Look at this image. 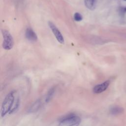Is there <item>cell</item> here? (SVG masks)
Segmentation results:
<instances>
[{"label": "cell", "mask_w": 126, "mask_h": 126, "mask_svg": "<svg viewBox=\"0 0 126 126\" xmlns=\"http://www.w3.org/2000/svg\"><path fill=\"white\" fill-rule=\"evenodd\" d=\"M14 92H11L8 94L3 100L1 105L0 114L1 117L4 116L7 113L11 111L15 101Z\"/></svg>", "instance_id": "obj_1"}, {"label": "cell", "mask_w": 126, "mask_h": 126, "mask_svg": "<svg viewBox=\"0 0 126 126\" xmlns=\"http://www.w3.org/2000/svg\"><path fill=\"white\" fill-rule=\"evenodd\" d=\"M80 117L74 115H68L63 118L58 126H78L81 123Z\"/></svg>", "instance_id": "obj_2"}, {"label": "cell", "mask_w": 126, "mask_h": 126, "mask_svg": "<svg viewBox=\"0 0 126 126\" xmlns=\"http://www.w3.org/2000/svg\"><path fill=\"white\" fill-rule=\"evenodd\" d=\"M1 32L3 37V48L5 50H10L12 48L14 44V40L12 35L6 30H2Z\"/></svg>", "instance_id": "obj_3"}, {"label": "cell", "mask_w": 126, "mask_h": 126, "mask_svg": "<svg viewBox=\"0 0 126 126\" xmlns=\"http://www.w3.org/2000/svg\"><path fill=\"white\" fill-rule=\"evenodd\" d=\"M48 25L51 31H52L53 33H54V35L55 36L58 41L61 44H63L64 38L63 37V36L62 35V33H61L58 28L56 26V25L52 22L51 21H49Z\"/></svg>", "instance_id": "obj_4"}, {"label": "cell", "mask_w": 126, "mask_h": 126, "mask_svg": "<svg viewBox=\"0 0 126 126\" xmlns=\"http://www.w3.org/2000/svg\"><path fill=\"white\" fill-rule=\"evenodd\" d=\"M110 84V81L107 80L103 83L98 84L94 87L93 89V92L95 94H100L105 91L108 87Z\"/></svg>", "instance_id": "obj_5"}, {"label": "cell", "mask_w": 126, "mask_h": 126, "mask_svg": "<svg viewBox=\"0 0 126 126\" xmlns=\"http://www.w3.org/2000/svg\"><path fill=\"white\" fill-rule=\"evenodd\" d=\"M26 38L30 41H35L37 39V36L35 32L31 28H28L25 32Z\"/></svg>", "instance_id": "obj_6"}, {"label": "cell", "mask_w": 126, "mask_h": 126, "mask_svg": "<svg viewBox=\"0 0 126 126\" xmlns=\"http://www.w3.org/2000/svg\"><path fill=\"white\" fill-rule=\"evenodd\" d=\"M41 102L40 100L38 99V100H36L30 107V108L29 109V112H31V113H32V112H34L37 111L38 110V109L40 108V107L41 106Z\"/></svg>", "instance_id": "obj_7"}, {"label": "cell", "mask_w": 126, "mask_h": 126, "mask_svg": "<svg viewBox=\"0 0 126 126\" xmlns=\"http://www.w3.org/2000/svg\"><path fill=\"white\" fill-rule=\"evenodd\" d=\"M124 111V109L123 108L120 106H115L111 107L110 109V113L112 115H119L121 113H122Z\"/></svg>", "instance_id": "obj_8"}, {"label": "cell", "mask_w": 126, "mask_h": 126, "mask_svg": "<svg viewBox=\"0 0 126 126\" xmlns=\"http://www.w3.org/2000/svg\"><path fill=\"white\" fill-rule=\"evenodd\" d=\"M84 3L87 8L93 10L95 7L96 0H84Z\"/></svg>", "instance_id": "obj_9"}, {"label": "cell", "mask_w": 126, "mask_h": 126, "mask_svg": "<svg viewBox=\"0 0 126 126\" xmlns=\"http://www.w3.org/2000/svg\"><path fill=\"white\" fill-rule=\"evenodd\" d=\"M54 92H55V88H51L48 91L47 94L46 95V99H45V101L46 102H48L51 100V99L52 98V97L53 95Z\"/></svg>", "instance_id": "obj_10"}, {"label": "cell", "mask_w": 126, "mask_h": 126, "mask_svg": "<svg viewBox=\"0 0 126 126\" xmlns=\"http://www.w3.org/2000/svg\"><path fill=\"white\" fill-rule=\"evenodd\" d=\"M19 102H19V99L18 98H17L16 100H15V101H14V103L13 105L12 106V108L11 111L9 112L10 114L13 113L14 111H16L17 109V108H18V107H19Z\"/></svg>", "instance_id": "obj_11"}, {"label": "cell", "mask_w": 126, "mask_h": 126, "mask_svg": "<svg viewBox=\"0 0 126 126\" xmlns=\"http://www.w3.org/2000/svg\"><path fill=\"white\" fill-rule=\"evenodd\" d=\"M74 19L77 22H79L82 21V20L83 19V16L80 13L78 12H76L74 14Z\"/></svg>", "instance_id": "obj_12"}, {"label": "cell", "mask_w": 126, "mask_h": 126, "mask_svg": "<svg viewBox=\"0 0 126 126\" xmlns=\"http://www.w3.org/2000/svg\"><path fill=\"white\" fill-rule=\"evenodd\" d=\"M124 11L126 12V8H124Z\"/></svg>", "instance_id": "obj_13"}, {"label": "cell", "mask_w": 126, "mask_h": 126, "mask_svg": "<svg viewBox=\"0 0 126 126\" xmlns=\"http://www.w3.org/2000/svg\"><path fill=\"white\" fill-rule=\"evenodd\" d=\"M125 0V1H126V0Z\"/></svg>", "instance_id": "obj_14"}]
</instances>
